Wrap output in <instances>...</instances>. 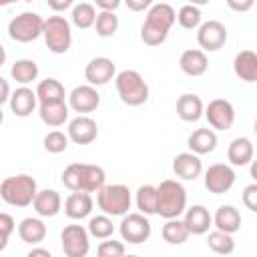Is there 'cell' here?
<instances>
[{
    "label": "cell",
    "instance_id": "1",
    "mask_svg": "<svg viewBox=\"0 0 257 257\" xmlns=\"http://www.w3.org/2000/svg\"><path fill=\"white\" fill-rule=\"evenodd\" d=\"M175 20H177V12L171 4L167 2L151 4L147 18L141 26V40L147 46H161L167 40L169 30L173 28Z\"/></svg>",
    "mask_w": 257,
    "mask_h": 257
},
{
    "label": "cell",
    "instance_id": "2",
    "mask_svg": "<svg viewBox=\"0 0 257 257\" xmlns=\"http://www.w3.org/2000/svg\"><path fill=\"white\" fill-rule=\"evenodd\" d=\"M62 185L72 193H96L104 187V169L90 163H72L62 171Z\"/></svg>",
    "mask_w": 257,
    "mask_h": 257
},
{
    "label": "cell",
    "instance_id": "3",
    "mask_svg": "<svg viewBox=\"0 0 257 257\" xmlns=\"http://www.w3.org/2000/svg\"><path fill=\"white\" fill-rule=\"evenodd\" d=\"M187 209V191L179 181L165 179L157 185V215L163 219H179Z\"/></svg>",
    "mask_w": 257,
    "mask_h": 257
},
{
    "label": "cell",
    "instance_id": "4",
    "mask_svg": "<svg viewBox=\"0 0 257 257\" xmlns=\"http://www.w3.org/2000/svg\"><path fill=\"white\" fill-rule=\"evenodd\" d=\"M38 193L36 187V179L30 175H14V177H6L0 183V197L4 203L12 205V207H28L32 205L34 197Z\"/></svg>",
    "mask_w": 257,
    "mask_h": 257
},
{
    "label": "cell",
    "instance_id": "5",
    "mask_svg": "<svg viewBox=\"0 0 257 257\" xmlns=\"http://www.w3.org/2000/svg\"><path fill=\"white\" fill-rule=\"evenodd\" d=\"M114 86L126 106H141L149 100V84L137 70H120L114 76Z\"/></svg>",
    "mask_w": 257,
    "mask_h": 257
},
{
    "label": "cell",
    "instance_id": "6",
    "mask_svg": "<svg viewBox=\"0 0 257 257\" xmlns=\"http://www.w3.org/2000/svg\"><path fill=\"white\" fill-rule=\"evenodd\" d=\"M133 195L126 185H104L96 191V205L106 217H124L131 209Z\"/></svg>",
    "mask_w": 257,
    "mask_h": 257
},
{
    "label": "cell",
    "instance_id": "7",
    "mask_svg": "<svg viewBox=\"0 0 257 257\" xmlns=\"http://www.w3.org/2000/svg\"><path fill=\"white\" fill-rule=\"evenodd\" d=\"M42 36L50 52L54 54H64L68 52L72 44V32H70V22L64 16H48L42 26Z\"/></svg>",
    "mask_w": 257,
    "mask_h": 257
},
{
    "label": "cell",
    "instance_id": "8",
    "mask_svg": "<svg viewBox=\"0 0 257 257\" xmlns=\"http://www.w3.org/2000/svg\"><path fill=\"white\" fill-rule=\"evenodd\" d=\"M44 18L36 12H22L8 22V36L16 42H32L42 36Z\"/></svg>",
    "mask_w": 257,
    "mask_h": 257
},
{
    "label": "cell",
    "instance_id": "9",
    "mask_svg": "<svg viewBox=\"0 0 257 257\" xmlns=\"http://www.w3.org/2000/svg\"><path fill=\"white\" fill-rule=\"evenodd\" d=\"M60 243L66 257H86L90 251V235L82 225H66L60 233Z\"/></svg>",
    "mask_w": 257,
    "mask_h": 257
},
{
    "label": "cell",
    "instance_id": "10",
    "mask_svg": "<svg viewBox=\"0 0 257 257\" xmlns=\"http://www.w3.org/2000/svg\"><path fill=\"white\" fill-rule=\"evenodd\" d=\"M203 114L213 131H229L235 122V108L227 98H213L203 108Z\"/></svg>",
    "mask_w": 257,
    "mask_h": 257
},
{
    "label": "cell",
    "instance_id": "11",
    "mask_svg": "<svg viewBox=\"0 0 257 257\" xmlns=\"http://www.w3.org/2000/svg\"><path fill=\"white\" fill-rule=\"evenodd\" d=\"M118 231H120L122 241L139 245L151 237V221H149V217H145L141 213H126L118 225Z\"/></svg>",
    "mask_w": 257,
    "mask_h": 257
},
{
    "label": "cell",
    "instance_id": "12",
    "mask_svg": "<svg viewBox=\"0 0 257 257\" xmlns=\"http://www.w3.org/2000/svg\"><path fill=\"white\" fill-rule=\"evenodd\" d=\"M235 171L231 165H225V163H215L211 165L207 171H205V177H203V183H205V189L209 193H215V195H223L227 193L233 185H235Z\"/></svg>",
    "mask_w": 257,
    "mask_h": 257
},
{
    "label": "cell",
    "instance_id": "13",
    "mask_svg": "<svg viewBox=\"0 0 257 257\" xmlns=\"http://www.w3.org/2000/svg\"><path fill=\"white\" fill-rule=\"evenodd\" d=\"M197 42H199V50L203 52H215L219 48L225 46L227 42V28L223 22L219 20H207L201 22V26L197 28Z\"/></svg>",
    "mask_w": 257,
    "mask_h": 257
},
{
    "label": "cell",
    "instance_id": "14",
    "mask_svg": "<svg viewBox=\"0 0 257 257\" xmlns=\"http://www.w3.org/2000/svg\"><path fill=\"white\" fill-rule=\"evenodd\" d=\"M98 104H100V94L90 84H78L68 94V108H72L74 112L86 114V112L96 110Z\"/></svg>",
    "mask_w": 257,
    "mask_h": 257
},
{
    "label": "cell",
    "instance_id": "15",
    "mask_svg": "<svg viewBox=\"0 0 257 257\" xmlns=\"http://www.w3.org/2000/svg\"><path fill=\"white\" fill-rule=\"evenodd\" d=\"M66 137H68V141H72L74 145H90V143L98 137L96 120L90 118L88 114H78L76 118H72V120L68 122Z\"/></svg>",
    "mask_w": 257,
    "mask_h": 257
},
{
    "label": "cell",
    "instance_id": "16",
    "mask_svg": "<svg viewBox=\"0 0 257 257\" xmlns=\"http://www.w3.org/2000/svg\"><path fill=\"white\" fill-rule=\"evenodd\" d=\"M114 76H116V66L106 56H96V58L88 60V64L84 68V78L90 86H102V84L110 82Z\"/></svg>",
    "mask_w": 257,
    "mask_h": 257
},
{
    "label": "cell",
    "instance_id": "17",
    "mask_svg": "<svg viewBox=\"0 0 257 257\" xmlns=\"http://www.w3.org/2000/svg\"><path fill=\"white\" fill-rule=\"evenodd\" d=\"M183 223H185L189 235H205L209 231V227L213 225V219L205 205H193V207L185 209Z\"/></svg>",
    "mask_w": 257,
    "mask_h": 257
},
{
    "label": "cell",
    "instance_id": "18",
    "mask_svg": "<svg viewBox=\"0 0 257 257\" xmlns=\"http://www.w3.org/2000/svg\"><path fill=\"white\" fill-rule=\"evenodd\" d=\"M173 171L177 177H181L183 181H195L201 173H203V163L197 155L193 153H179L173 159Z\"/></svg>",
    "mask_w": 257,
    "mask_h": 257
},
{
    "label": "cell",
    "instance_id": "19",
    "mask_svg": "<svg viewBox=\"0 0 257 257\" xmlns=\"http://www.w3.org/2000/svg\"><path fill=\"white\" fill-rule=\"evenodd\" d=\"M179 68L187 76H201L209 68V58L199 48H189L179 56Z\"/></svg>",
    "mask_w": 257,
    "mask_h": 257
},
{
    "label": "cell",
    "instance_id": "20",
    "mask_svg": "<svg viewBox=\"0 0 257 257\" xmlns=\"http://www.w3.org/2000/svg\"><path fill=\"white\" fill-rule=\"evenodd\" d=\"M233 72L243 82L257 80V54L253 50H241L233 58Z\"/></svg>",
    "mask_w": 257,
    "mask_h": 257
},
{
    "label": "cell",
    "instance_id": "21",
    "mask_svg": "<svg viewBox=\"0 0 257 257\" xmlns=\"http://www.w3.org/2000/svg\"><path fill=\"white\" fill-rule=\"evenodd\" d=\"M187 147H189V153H193L197 157L209 155L217 147V133L213 128H197L189 135Z\"/></svg>",
    "mask_w": 257,
    "mask_h": 257
},
{
    "label": "cell",
    "instance_id": "22",
    "mask_svg": "<svg viewBox=\"0 0 257 257\" xmlns=\"http://www.w3.org/2000/svg\"><path fill=\"white\" fill-rule=\"evenodd\" d=\"M211 219H213V225L217 231H223L229 235L237 233L241 229V221H243L239 209H235L233 205H221Z\"/></svg>",
    "mask_w": 257,
    "mask_h": 257
},
{
    "label": "cell",
    "instance_id": "23",
    "mask_svg": "<svg viewBox=\"0 0 257 257\" xmlns=\"http://www.w3.org/2000/svg\"><path fill=\"white\" fill-rule=\"evenodd\" d=\"M10 110L16 114V116H28L32 114V110L36 108V92L28 86H20L16 88L14 92H10Z\"/></svg>",
    "mask_w": 257,
    "mask_h": 257
},
{
    "label": "cell",
    "instance_id": "24",
    "mask_svg": "<svg viewBox=\"0 0 257 257\" xmlns=\"http://www.w3.org/2000/svg\"><path fill=\"white\" fill-rule=\"evenodd\" d=\"M203 108H205V104H203L201 96H197L193 92H185L177 100V116L185 122H197L203 116Z\"/></svg>",
    "mask_w": 257,
    "mask_h": 257
},
{
    "label": "cell",
    "instance_id": "25",
    "mask_svg": "<svg viewBox=\"0 0 257 257\" xmlns=\"http://www.w3.org/2000/svg\"><path fill=\"white\" fill-rule=\"evenodd\" d=\"M32 207H34L36 215H40V217H54L62 209V199H60L58 191L44 189V191L36 193V197L32 201Z\"/></svg>",
    "mask_w": 257,
    "mask_h": 257
},
{
    "label": "cell",
    "instance_id": "26",
    "mask_svg": "<svg viewBox=\"0 0 257 257\" xmlns=\"http://www.w3.org/2000/svg\"><path fill=\"white\" fill-rule=\"evenodd\" d=\"M253 153H255V149H253L251 139L237 137V139L231 141V145L227 149V159L233 167H245L253 161Z\"/></svg>",
    "mask_w": 257,
    "mask_h": 257
},
{
    "label": "cell",
    "instance_id": "27",
    "mask_svg": "<svg viewBox=\"0 0 257 257\" xmlns=\"http://www.w3.org/2000/svg\"><path fill=\"white\" fill-rule=\"evenodd\" d=\"M38 114H40V120L46 126L58 128L68 120V104L64 100H60V102H42L38 106Z\"/></svg>",
    "mask_w": 257,
    "mask_h": 257
},
{
    "label": "cell",
    "instance_id": "28",
    "mask_svg": "<svg viewBox=\"0 0 257 257\" xmlns=\"http://www.w3.org/2000/svg\"><path fill=\"white\" fill-rule=\"evenodd\" d=\"M92 211V197L88 193H70L64 201V213L68 219L80 221Z\"/></svg>",
    "mask_w": 257,
    "mask_h": 257
},
{
    "label": "cell",
    "instance_id": "29",
    "mask_svg": "<svg viewBox=\"0 0 257 257\" xmlns=\"http://www.w3.org/2000/svg\"><path fill=\"white\" fill-rule=\"evenodd\" d=\"M18 237L28 245H38L46 237V225L38 217H26L18 225Z\"/></svg>",
    "mask_w": 257,
    "mask_h": 257
},
{
    "label": "cell",
    "instance_id": "30",
    "mask_svg": "<svg viewBox=\"0 0 257 257\" xmlns=\"http://www.w3.org/2000/svg\"><path fill=\"white\" fill-rule=\"evenodd\" d=\"M34 92H36V100L40 104L42 102H60L66 96L62 82L56 80V78H44V80H40Z\"/></svg>",
    "mask_w": 257,
    "mask_h": 257
},
{
    "label": "cell",
    "instance_id": "31",
    "mask_svg": "<svg viewBox=\"0 0 257 257\" xmlns=\"http://www.w3.org/2000/svg\"><path fill=\"white\" fill-rule=\"evenodd\" d=\"M10 76H12V80H16L18 84L26 86V84H30L32 80L38 78V64H36L34 60H30V58H20V60H16V62L12 64Z\"/></svg>",
    "mask_w": 257,
    "mask_h": 257
},
{
    "label": "cell",
    "instance_id": "32",
    "mask_svg": "<svg viewBox=\"0 0 257 257\" xmlns=\"http://www.w3.org/2000/svg\"><path fill=\"white\" fill-rule=\"evenodd\" d=\"M70 20H72V24L76 28H82V30L94 26V20H96V8H94V4H90V2L72 4Z\"/></svg>",
    "mask_w": 257,
    "mask_h": 257
},
{
    "label": "cell",
    "instance_id": "33",
    "mask_svg": "<svg viewBox=\"0 0 257 257\" xmlns=\"http://www.w3.org/2000/svg\"><path fill=\"white\" fill-rule=\"evenodd\" d=\"M161 235H163V239H165L169 245H183V243L191 237L189 231H187V227H185V223H183L181 219H169V221L163 225Z\"/></svg>",
    "mask_w": 257,
    "mask_h": 257
},
{
    "label": "cell",
    "instance_id": "34",
    "mask_svg": "<svg viewBox=\"0 0 257 257\" xmlns=\"http://www.w3.org/2000/svg\"><path fill=\"white\" fill-rule=\"evenodd\" d=\"M137 207L139 213L149 217V215H157V187L153 185H143L137 191Z\"/></svg>",
    "mask_w": 257,
    "mask_h": 257
},
{
    "label": "cell",
    "instance_id": "35",
    "mask_svg": "<svg viewBox=\"0 0 257 257\" xmlns=\"http://www.w3.org/2000/svg\"><path fill=\"white\" fill-rule=\"evenodd\" d=\"M207 245L211 251H215L217 255H231L235 251V241H233V235L229 233H223V231H211L207 235Z\"/></svg>",
    "mask_w": 257,
    "mask_h": 257
},
{
    "label": "cell",
    "instance_id": "36",
    "mask_svg": "<svg viewBox=\"0 0 257 257\" xmlns=\"http://www.w3.org/2000/svg\"><path fill=\"white\" fill-rule=\"evenodd\" d=\"M86 231L90 237H96V239H108L112 233H114V225H112V219L106 217V215H96V217H90L88 225H86Z\"/></svg>",
    "mask_w": 257,
    "mask_h": 257
},
{
    "label": "cell",
    "instance_id": "37",
    "mask_svg": "<svg viewBox=\"0 0 257 257\" xmlns=\"http://www.w3.org/2000/svg\"><path fill=\"white\" fill-rule=\"evenodd\" d=\"M94 28H96V34L100 38L114 36V32L118 30V16L114 12H96Z\"/></svg>",
    "mask_w": 257,
    "mask_h": 257
},
{
    "label": "cell",
    "instance_id": "38",
    "mask_svg": "<svg viewBox=\"0 0 257 257\" xmlns=\"http://www.w3.org/2000/svg\"><path fill=\"white\" fill-rule=\"evenodd\" d=\"M201 10L199 6H193V4H183L177 12V22L187 28V30H193V28H199L201 26Z\"/></svg>",
    "mask_w": 257,
    "mask_h": 257
},
{
    "label": "cell",
    "instance_id": "39",
    "mask_svg": "<svg viewBox=\"0 0 257 257\" xmlns=\"http://www.w3.org/2000/svg\"><path fill=\"white\" fill-rule=\"evenodd\" d=\"M44 149L52 155H58V153H64L68 149V137L62 133V131H50L46 137H44Z\"/></svg>",
    "mask_w": 257,
    "mask_h": 257
},
{
    "label": "cell",
    "instance_id": "40",
    "mask_svg": "<svg viewBox=\"0 0 257 257\" xmlns=\"http://www.w3.org/2000/svg\"><path fill=\"white\" fill-rule=\"evenodd\" d=\"M124 255V243L116 239H104L96 247V257H122Z\"/></svg>",
    "mask_w": 257,
    "mask_h": 257
},
{
    "label": "cell",
    "instance_id": "41",
    "mask_svg": "<svg viewBox=\"0 0 257 257\" xmlns=\"http://www.w3.org/2000/svg\"><path fill=\"white\" fill-rule=\"evenodd\" d=\"M241 201H243V205L249 209V211H257V183H251V185H247L245 189H243V193H241Z\"/></svg>",
    "mask_w": 257,
    "mask_h": 257
},
{
    "label": "cell",
    "instance_id": "42",
    "mask_svg": "<svg viewBox=\"0 0 257 257\" xmlns=\"http://www.w3.org/2000/svg\"><path fill=\"white\" fill-rule=\"evenodd\" d=\"M14 229H16V223H14L12 215H8V213H0V235L10 237V235L14 233Z\"/></svg>",
    "mask_w": 257,
    "mask_h": 257
},
{
    "label": "cell",
    "instance_id": "43",
    "mask_svg": "<svg viewBox=\"0 0 257 257\" xmlns=\"http://www.w3.org/2000/svg\"><path fill=\"white\" fill-rule=\"evenodd\" d=\"M96 4V8L100 10V12H114L116 8H120V0H96L94 2Z\"/></svg>",
    "mask_w": 257,
    "mask_h": 257
},
{
    "label": "cell",
    "instance_id": "44",
    "mask_svg": "<svg viewBox=\"0 0 257 257\" xmlns=\"http://www.w3.org/2000/svg\"><path fill=\"white\" fill-rule=\"evenodd\" d=\"M126 8L133 12H141V10L151 8V0H126Z\"/></svg>",
    "mask_w": 257,
    "mask_h": 257
},
{
    "label": "cell",
    "instance_id": "45",
    "mask_svg": "<svg viewBox=\"0 0 257 257\" xmlns=\"http://www.w3.org/2000/svg\"><path fill=\"white\" fill-rule=\"evenodd\" d=\"M8 100H10V84H8L6 78L0 76V108H2V104L8 102Z\"/></svg>",
    "mask_w": 257,
    "mask_h": 257
},
{
    "label": "cell",
    "instance_id": "46",
    "mask_svg": "<svg viewBox=\"0 0 257 257\" xmlns=\"http://www.w3.org/2000/svg\"><path fill=\"white\" fill-rule=\"evenodd\" d=\"M227 4H229V8H233V10H237V12H247V10L253 8V0H247V2H235V0H229Z\"/></svg>",
    "mask_w": 257,
    "mask_h": 257
},
{
    "label": "cell",
    "instance_id": "47",
    "mask_svg": "<svg viewBox=\"0 0 257 257\" xmlns=\"http://www.w3.org/2000/svg\"><path fill=\"white\" fill-rule=\"evenodd\" d=\"M70 6H72V0H60V2L50 0V2H48V8H52V10H66V8H70Z\"/></svg>",
    "mask_w": 257,
    "mask_h": 257
},
{
    "label": "cell",
    "instance_id": "48",
    "mask_svg": "<svg viewBox=\"0 0 257 257\" xmlns=\"http://www.w3.org/2000/svg\"><path fill=\"white\" fill-rule=\"evenodd\" d=\"M26 257H52V253L48 249H42V247H34L32 251H28Z\"/></svg>",
    "mask_w": 257,
    "mask_h": 257
},
{
    "label": "cell",
    "instance_id": "49",
    "mask_svg": "<svg viewBox=\"0 0 257 257\" xmlns=\"http://www.w3.org/2000/svg\"><path fill=\"white\" fill-rule=\"evenodd\" d=\"M8 239H10V237H4V235H0V251H4V249H6V245H8Z\"/></svg>",
    "mask_w": 257,
    "mask_h": 257
},
{
    "label": "cell",
    "instance_id": "50",
    "mask_svg": "<svg viewBox=\"0 0 257 257\" xmlns=\"http://www.w3.org/2000/svg\"><path fill=\"white\" fill-rule=\"evenodd\" d=\"M6 62V50H4V46L0 44V66Z\"/></svg>",
    "mask_w": 257,
    "mask_h": 257
},
{
    "label": "cell",
    "instance_id": "51",
    "mask_svg": "<svg viewBox=\"0 0 257 257\" xmlns=\"http://www.w3.org/2000/svg\"><path fill=\"white\" fill-rule=\"evenodd\" d=\"M251 177H253V179H257V167H255V165L251 167Z\"/></svg>",
    "mask_w": 257,
    "mask_h": 257
},
{
    "label": "cell",
    "instance_id": "52",
    "mask_svg": "<svg viewBox=\"0 0 257 257\" xmlns=\"http://www.w3.org/2000/svg\"><path fill=\"white\" fill-rule=\"evenodd\" d=\"M2 120H4V112H2V108H0V124H2Z\"/></svg>",
    "mask_w": 257,
    "mask_h": 257
},
{
    "label": "cell",
    "instance_id": "53",
    "mask_svg": "<svg viewBox=\"0 0 257 257\" xmlns=\"http://www.w3.org/2000/svg\"><path fill=\"white\" fill-rule=\"evenodd\" d=\"M122 257H139V255H126V253H124V255H122Z\"/></svg>",
    "mask_w": 257,
    "mask_h": 257
}]
</instances>
